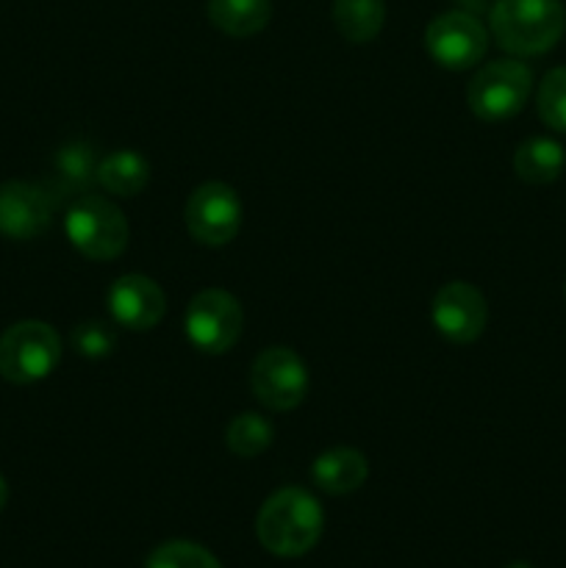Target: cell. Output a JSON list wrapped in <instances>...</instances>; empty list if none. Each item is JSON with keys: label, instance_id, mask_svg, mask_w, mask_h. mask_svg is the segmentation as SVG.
Masks as SVG:
<instances>
[{"label": "cell", "instance_id": "6da1fadb", "mask_svg": "<svg viewBox=\"0 0 566 568\" xmlns=\"http://www.w3.org/2000/svg\"><path fill=\"white\" fill-rule=\"evenodd\" d=\"M325 510L305 488L289 486L266 497L255 516V538L275 558H303L320 544Z\"/></svg>", "mask_w": 566, "mask_h": 568}, {"label": "cell", "instance_id": "7a4b0ae2", "mask_svg": "<svg viewBox=\"0 0 566 568\" xmlns=\"http://www.w3.org/2000/svg\"><path fill=\"white\" fill-rule=\"evenodd\" d=\"M488 28L503 50L516 59H530L553 50L566 31L560 0H497Z\"/></svg>", "mask_w": 566, "mask_h": 568}, {"label": "cell", "instance_id": "3957f363", "mask_svg": "<svg viewBox=\"0 0 566 568\" xmlns=\"http://www.w3.org/2000/svg\"><path fill=\"white\" fill-rule=\"evenodd\" d=\"M64 233L72 247L89 261L120 258L131 242V225L122 209L100 194H81L67 209Z\"/></svg>", "mask_w": 566, "mask_h": 568}, {"label": "cell", "instance_id": "277c9868", "mask_svg": "<svg viewBox=\"0 0 566 568\" xmlns=\"http://www.w3.org/2000/svg\"><path fill=\"white\" fill-rule=\"evenodd\" d=\"M59 361L61 338L48 322H14L0 336V377L17 386H31L50 377Z\"/></svg>", "mask_w": 566, "mask_h": 568}, {"label": "cell", "instance_id": "5b68a950", "mask_svg": "<svg viewBox=\"0 0 566 568\" xmlns=\"http://www.w3.org/2000/svg\"><path fill=\"white\" fill-rule=\"evenodd\" d=\"M533 92V72L525 61L497 59L483 64L466 87V103L483 122H503L519 114Z\"/></svg>", "mask_w": 566, "mask_h": 568}, {"label": "cell", "instance_id": "8992f818", "mask_svg": "<svg viewBox=\"0 0 566 568\" xmlns=\"http://www.w3.org/2000/svg\"><path fill=\"white\" fill-rule=\"evenodd\" d=\"M242 303L225 288H203L194 294L183 314L189 344L205 355H225L242 338Z\"/></svg>", "mask_w": 566, "mask_h": 568}, {"label": "cell", "instance_id": "52a82bcc", "mask_svg": "<svg viewBox=\"0 0 566 568\" xmlns=\"http://www.w3.org/2000/svg\"><path fill=\"white\" fill-rule=\"evenodd\" d=\"M242 197L222 181H205L192 189L183 209L189 236L203 247H225L242 231Z\"/></svg>", "mask_w": 566, "mask_h": 568}, {"label": "cell", "instance_id": "ba28073f", "mask_svg": "<svg viewBox=\"0 0 566 568\" xmlns=\"http://www.w3.org/2000/svg\"><path fill=\"white\" fill-rule=\"evenodd\" d=\"M250 388L266 410L286 414L309 394V366L292 347H266L250 366Z\"/></svg>", "mask_w": 566, "mask_h": 568}, {"label": "cell", "instance_id": "9c48e42d", "mask_svg": "<svg viewBox=\"0 0 566 568\" xmlns=\"http://www.w3.org/2000/svg\"><path fill=\"white\" fill-rule=\"evenodd\" d=\"M425 48L438 67L453 72L472 70L488 50V31L469 11H444L425 28Z\"/></svg>", "mask_w": 566, "mask_h": 568}, {"label": "cell", "instance_id": "30bf717a", "mask_svg": "<svg viewBox=\"0 0 566 568\" xmlns=\"http://www.w3.org/2000/svg\"><path fill=\"white\" fill-rule=\"evenodd\" d=\"M433 327L449 344H472L488 325V303L477 286L466 281L444 283L431 305Z\"/></svg>", "mask_w": 566, "mask_h": 568}, {"label": "cell", "instance_id": "8fae6325", "mask_svg": "<svg viewBox=\"0 0 566 568\" xmlns=\"http://www.w3.org/2000/svg\"><path fill=\"white\" fill-rule=\"evenodd\" d=\"M105 305H109L111 320L128 331H153L166 314V294L153 277L139 275H122L111 283L109 294H105Z\"/></svg>", "mask_w": 566, "mask_h": 568}, {"label": "cell", "instance_id": "7c38bea8", "mask_svg": "<svg viewBox=\"0 0 566 568\" xmlns=\"http://www.w3.org/2000/svg\"><path fill=\"white\" fill-rule=\"evenodd\" d=\"M53 200L42 186L28 181L0 183V233L14 242H28L48 231Z\"/></svg>", "mask_w": 566, "mask_h": 568}, {"label": "cell", "instance_id": "4fadbf2b", "mask_svg": "<svg viewBox=\"0 0 566 568\" xmlns=\"http://www.w3.org/2000/svg\"><path fill=\"white\" fill-rule=\"evenodd\" d=\"M370 477V460L355 447H333L316 455L311 464V480L331 497H347L358 491Z\"/></svg>", "mask_w": 566, "mask_h": 568}, {"label": "cell", "instance_id": "5bb4252c", "mask_svg": "<svg viewBox=\"0 0 566 568\" xmlns=\"http://www.w3.org/2000/svg\"><path fill=\"white\" fill-rule=\"evenodd\" d=\"M94 181L111 197H137L150 183V161L139 150H111L98 161Z\"/></svg>", "mask_w": 566, "mask_h": 568}, {"label": "cell", "instance_id": "9a60e30c", "mask_svg": "<svg viewBox=\"0 0 566 568\" xmlns=\"http://www.w3.org/2000/svg\"><path fill=\"white\" fill-rule=\"evenodd\" d=\"M209 22L231 39H250L272 20L270 0H209Z\"/></svg>", "mask_w": 566, "mask_h": 568}, {"label": "cell", "instance_id": "2e32d148", "mask_svg": "<svg viewBox=\"0 0 566 568\" xmlns=\"http://www.w3.org/2000/svg\"><path fill=\"white\" fill-rule=\"evenodd\" d=\"M566 166V153L555 139L533 136L516 148L514 153V172L519 181L530 186H547L560 178Z\"/></svg>", "mask_w": 566, "mask_h": 568}, {"label": "cell", "instance_id": "e0dca14e", "mask_svg": "<svg viewBox=\"0 0 566 568\" xmlns=\"http://www.w3.org/2000/svg\"><path fill=\"white\" fill-rule=\"evenodd\" d=\"M333 26L350 44L377 39L386 22V0H333Z\"/></svg>", "mask_w": 566, "mask_h": 568}, {"label": "cell", "instance_id": "ac0fdd59", "mask_svg": "<svg viewBox=\"0 0 566 568\" xmlns=\"http://www.w3.org/2000/svg\"><path fill=\"white\" fill-rule=\"evenodd\" d=\"M275 442V427L266 416L255 414V410H244V414L233 416L231 425L225 430V444L236 458H259Z\"/></svg>", "mask_w": 566, "mask_h": 568}, {"label": "cell", "instance_id": "d6986e66", "mask_svg": "<svg viewBox=\"0 0 566 568\" xmlns=\"http://www.w3.org/2000/svg\"><path fill=\"white\" fill-rule=\"evenodd\" d=\"M55 175L67 189H87L98 172V159L87 142H72L55 153Z\"/></svg>", "mask_w": 566, "mask_h": 568}, {"label": "cell", "instance_id": "ffe728a7", "mask_svg": "<svg viewBox=\"0 0 566 568\" xmlns=\"http://www.w3.org/2000/svg\"><path fill=\"white\" fill-rule=\"evenodd\" d=\"M144 568H222V564L200 544L166 541L148 555Z\"/></svg>", "mask_w": 566, "mask_h": 568}, {"label": "cell", "instance_id": "44dd1931", "mask_svg": "<svg viewBox=\"0 0 566 568\" xmlns=\"http://www.w3.org/2000/svg\"><path fill=\"white\" fill-rule=\"evenodd\" d=\"M538 116L553 131L566 133V67H555L538 83L536 94Z\"/></svg>", "mask_w": 566, "mask_h": 568}, {"label": "cell", "instance_id": "7402d4cb", "mask_svg": "<svg viewBox=\"0 0 566 568\" xmlns=\"http://www.w3.org/2000/svg\"><path fill=\"white\" fill-rule=\"evenodd\" d=\"M70 342H72V349H75L81 358L100 361V358H109V355L117 349V333L109 322L89 320L72 327Z\"/></svg>", "mask_w": 566, "mask_h": 568}, {"label": "cell", "instance_id": "603a6c76", "mask_svg": "<svg viewBox=\"0 0 566 568\" xmlns=\"http://www.w3.org/2000/svg\"><path fill=\"white\" fill-rule=\"evenodd\" d=\"M6 503H9V486H6V480L0 477V510L6 508Z\"/></svg>", "mask_w": 566, "mask_h": 568}, {"label": "cell", "instance_id": "cb8c5ba5", "mask_svg": "<svg viewBox=\"0 0 566 568\" xmlns=\"http://www.w3.org/2000/svg\"><path fill=\"white\" fill-rule=\"evenodd\" d=\"M505 568H533L530 564H522V560H516V564H508Z\"/></svg>", "mask_w": 566, "mask_h": 568}, {"label": "cell", "instance_id": "d4e9b609", "mask_svg": "<svg viewBox=\"0 0 566 568\" xmlns=\"http://www.w3.org/2000/svg\"><path fill=\"white\" fill-rule=\"evenodd\" d=\"M564 297H566V286H564Z\"/></svg>", "mask_w": 566, "mask_h": 568}]
</instances>
